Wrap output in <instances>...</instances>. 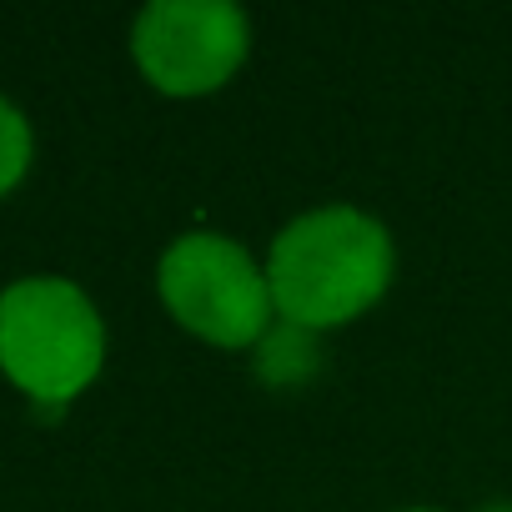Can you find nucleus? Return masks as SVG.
<instances>
[{
  "instance_id": "20e7f679",
  "label": "nucleus",
  "mask_w": 512,
  "mask_h": 512,
  "mask_svg": "<svg viewBox=\"0 0 512 512\" xmlns=\"http://www.w3.org/2000/svg\"><path fill=\"white\" fill-rule=\"evenodd\" d=\"M131 51L161 91L196 96L241 66L246 16L231 0H151L136 16Z\"/></svg>"
},
{
  "instance_id": "f257e3e1",
  "label": "nucleus",
  "mask_w": 512,
  "mask_h": 512,
  "mask_svg": "<svg viewBox=\"0 0 512 512\" xmlns=\"http://www.w3.org/2000/svg\"><path fill=\"white\" fill-rule=\"evenodd\" d=\"M272 302L292 327L322 332L367 312L392 282V236L357 206H322L297 216L267 262Z\"/></svg>"
},
{
  "instance_id": "7ed1b4c3",
  "label": "nucleus",
  "mask_w": 512,
  "mask_h": 512,
  "mask_svg": "<svg viewBox=\"0 0 512 512\" xmlns=\"http://www.w3.org/2000/svg\"><path fill=\"white\" fill-rule=\"evenodd\" d=\"M161 297L186 332L216 347H246L256 337H267L272 327L267 272L246 256V246L216 231H186L166 246Z\"/></svg>"
},
{
  "instance_id": "f03ea898",
  "label": "nucleus",
  "mask_w": 512,
  "mask_h": 512,
  "mask_svg": "<svg viewBox=\"0 0 512 512\" xmlns=\"http://www.w3.org/2000/svg\"><path fill=\"white\" fill-rule=\"evenodd\" d=\"M106 332L66 277H26L0 292V367L36 402H66L101 372Z\"/></svg>"
},
{
  "instance_id": "423d86ee",
  "label": "nucleus",
  "mask_w": 512,
  "mask_h": 512,
  "mask_svg": "<svg viewBox=\"0 0 512 512\" xmlns=\"http://www.w3.org/2000/svg\"><path fill=\"white\" fill-rule=\"evenodd\" d=\"M417 512H422V507H417Z\"/></svg>"
},
{
  "instance_id": "39448f33",
  "label": "nucleus",
  "mask_w": 512,
  "mask_h": 512,
  "mask_svg": "<svg viewBox=\"0 0 512 512\" xmlns=\"http://www.w3.org/2000/svg\"><path fill=\"white\" fill-rule=\"evenodd\" d=\"M26 161H31V126L6 96H0V191H11L21 181Z\"/></svg>"
}]
</instances>
